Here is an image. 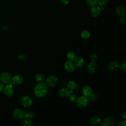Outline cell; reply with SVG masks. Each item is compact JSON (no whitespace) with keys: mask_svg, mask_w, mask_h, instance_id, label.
<instances>
[{"mask_svg":"<svg viewBox=\"0 0 126 126\" xmlns=\"http://www.w3.org/2000/svg\"><path fill=\"white\" fill-rule=\"evenodd\" d=\"M48 91L47 85L43 82H40L37 83L34 88V93L37 97L41 98L45 96Z\"/></svg>","mask_w":126,"mask_h":126,"instance_id":"6da1fadb","label":"cell"},{"mask_svg":"<svg viewBox=\"0 0 126 126\" xmlns=\"http://www.w3.org/2000/svg\"><path fill=\"white\" fill-rule=\"evenodd\" d=\"M89 101L90 100L88 96L82 95L79 97H78L76 101V103L77 106L79 108H84L86 107L88 105Z\"/></svg>","mask_w":126,"mask_h":126,"instance_id":"7a4b0ae2","label":"cell"},{"mask_svg":"<svg viewBox=\"0 0 126 126\" xmlns=\"http://www.w3.org/2000/svg\"><path fill=\"white\" fill-rule=\"evenodd\" d=\"M11 76L7 72H3L0 74V81L3 84H8L11 81Z\"/></svg>","mask_w":126,"mask_h":126,"instance_id":"3957f363","label":"cell"},{"mask_svg":"<svg viewBox=\"0 0 126 126\" xmlns=\"http://www.w3.org/2000/svg\"><path fill=\"white\" fill-rule=\"evenodd\" d=\"M22 104L26 108L31 107L32 105V100L29 95H25L23 96L21 100Z\"/></svg>","mask_w":126,"mask_h":126,"instance_id":"277c9868","label":"cell"},{"mask_svg":"<svg viewBox=\"0 0 126 126\" xmlns=\"http://www.w3.org/2000/svg\"><path fill=\"white\" fill-rule=\"evenodd\" d=\"M58 78L54 75H51L49 76L46 79V84L49 87H54L58 83Z\"/></svg>","mask_w":126,"mask_h":126,"instance_id":"5b68a950","label":"cell"},{"mask_svg":"<svg viewBox=\"0 0 126 126\" xmlns=\"http://www.w3.org/2000/svg\"><path fill=\"white\" fill-rule=\"evenodd\" d=\"M25 112L23 109L20 108H15L13 112V116L18 120H21L24 118Z\"/></svg>","mask_w":126,"mask_h":126,"instance_id":"8992f818","label":"cell"},{"mask_svg":"<svg viewBox=\"0 0 126 126\" xmlns=\"http://www.w3.org/2000/svg\"><path fill=\"white\" fill-rule=\"evenodd\" d=\"M64 69L67 72L72 73L76 69V65L73 61L68 60L64 63Z\"/></svg>","mask_w":126,"mask_h":126,"instance_id":"52a82bcc","label":"cell"},{"mask_svg":"<svg viewBox=\"0 0 126 126\" xmlns=\"http://www.w3.org/2000/svg\"><path fill=\"white\" fill-rule=\"evenodd\" d=\"M12 83H9L4 88V94L7 97H11L14 94V89L12 86Z\"/></svg>","mask_w":126,"mask_h":126,"instance_id":"ba28073f","label":"cell"},{"mask_svg":"<svg viewBox=\"0 0 126 126\" xmlns=\"http://www.w3.org/2000/svg\"><path fill=\"white\" fill-rule=\"evenodd\" d=\"M115 124V119L112 116H106L103 120V123L100 126H111Z\"/></svg>","mask_w":126,"mask_h":126,"instance_id":"9c48e42d","label":"cell"},{"mask_svg":"<svg viewBox=\"0 0 126 126\" xmlns=\"http://www.w3.org/2000/svg\"><path fill=\"white\" fill-rule=\"evenodd\" d=\"M101 11V8L99 6H93L90 10L91 15L94 18L97 17L100 15Z\"/></svg>","mask_w":126,"mask_h":126,"instance_id":"30bf717a","label":"cell"},{"mask_svg":"<svg viewBox=\"0 0 126 126\" xmlns=\"http://www.w3.org/2000/svg\"><path fill=\"white\" fill-rule=\"evenodd\" d=\"M58 94L59 96L63 98H66L68 97L70 94V90L66 88H62L60 89L58 92Z\"/></svg>","mask_w":126,"mask_h":126,"instance_id":"8fae6325","label":"cell"},{"mask_svg":"<svg viewBox=\"0 0 126 126\" xmlns=\"http://www.w3.org/2000/svg\"><path fill=\"white\" fill-rule=\"evenodd\" d=\"M101 122V119L100 117L94 116L92 117L89 120V124L92 126H97L100 124Z\"/></svg>","mask_w":126,"mask_h":126,"instance_id":"7c38bea8","label":"cell"},{"mask_svg":"<svg viewBox=\"0 0 126 126\" xmlns=\"http://www.w3.org/2000/svg\"><path fill=\"white\" fill-rule=\"evenodd\" d=\"M73 61L76 66L79 68L83 67L85 64V61L84 59L81 57H76Z\"/></svg>","mask_w":126,"mask_h":126,"instance_id":"4fadbf2b","label":"cell"},{"mask_svg":"<svg viewBox=\"0 0 126 126\" xmlns=\"http://www.w3.org/2000/svg\"><path fill=\"white\" fill-rule=\"evenodd\" d=\"M119 66V64L116 61H112L109 63L107 68L109 71L113 72L118 69Z\"/></svg>","mask_w":126,"mask_h":126,"instance_id":"5bb4252c","label":"cell"},{"mask_svg":"<svg viewBox=\"0 0 126 126\" xmlns=\"http://www.w3.org/2000/svg\"><path fill=\"white\" fill-rule=\"evenodd\" d=\"M23 81V78L21 75H16L13 76L11 78L12 83L15 85H18L22 83Z\"/></svg>","mask_w":126,"mask_h":126,"instance_id":"9a60e30c","label":"cell"},{"mask_svg":"<svg viewBox=\"0 0 126 126\" xmlns=\"http://www.w3.org/2000/svg\"><path fill=\"white\" fill-rule=\"evenodd\" d=\"M97 65L95 62L91 61L88 65V71L90 73H94L97 70Z\"/></svg>","mask_w":126,"mask_h":126,"instance_id":"2e32d148","label":"cell"},{"mask_svg":"<svg viewBox=\"0 0 126 126\" xmlns=\"http://www.w3.org/2000/svg\"><path fill=\"white\" fill-rule=\"evenodd\" d=\"M82 92L84 95L89 96L93 93V90L90 86L85 85L82 89Z\"/></svg>","mask_w":126,"mask_h":126,"instance_id":"e0dca14e","label":"cell"},{"mask_svg":"<svg viewBox=\"0 0 126 126\" xmlns=\"http://www.w3.org/2000/svg\"><path fill=\"white\" fill-rule=\"evenodd\" d=\"M116 12L119 16H124L125 15L126 10L123 6H118L116 9Z\"/></svg>","mask_w":126,"mask_h":126,"instance_id":"ac0fdd59","label":"cell"},{"mask_svg":"<svg viewBox=\"0 0 126 126\" xmlns=\"http://www.w3.org/2000/svg\"><path fill=\"white\" fill-rule=\"evenodd\" d=\"M76 57L75 53L73 51H69L66 54V58L68 61H73Z\"/></svg>","mask_w":126,"mask_h":126,"instance_id":"d6986e66","label":"cell"},{"mask_svg":"<svg viewBox=\"0 0 126 126\" xmlns=\"http://www.w3.org/2000/svg\"><path fill=\"white\" fill-rule=\"evenodd\" d=\"M34 78H35V80H36L37 82H43V81L45 77H44V75L43 74L39 73L36 74L35 75Z\"/></svg>","mask_w":126,"mask_h":126,"instance_id":"ffe728a7","label":"cell"},{"mask_svg":"<svg viewBox=\"0 0 126 126\" xmlns=\"http://www.w3.org/2000/svg\"><path fill=\"white\" fill-rule=\"evenodd\" d=\"M67 87L69 90H73L76 88L77 84L75 82L73 81H70L67 83Z\"/></svg>","mask_w":126,"mask_h":126,"instance_id":"44dd1931","label":"cell"},{"mask_svg":"<svg viewBox=\"0 0 126 126\" xmlns=\"http://www.w3.org/2000/svg\"><path fill=\"white\" fill-rule=\"evenodd\" d=\"M35 113L32 111H29L24 114V118L32 119L35 116Z\"/></svg>","mask_w":126,"mask_h":126,"instance_id":"7402d4cb","label":"cell"},{"mask_svg":"<svg viewBox=\"0 0 126 126\" xmlns=\"http://www.w3.org/2000/svg\"><path fill=\"white\" fill-rule=\"evenodd\" d=\"M33 124L30 119L24 118V120L22 123V126H32Z\"/></svg>","mask_w":126,"mask_h":126,"instance_id":"603a6c76","label":"cell"},{"mask_svg":"<svg viewBox=\"0 0 126 126\" xmlns=\"http://www.w3.org/2000/svg\"><path fill=\"white\" fill-rule=\"evenodd\" d=\"M90 36V33L87 30L83 31L81 33V37L84 39H87L89 38Z\"/></svg>","mask_w":126,"mask_h":126,"instance_id":"cb8c5ba5","label":"cell"},{"mask_svg":"<svg viewBox=\"0 0 126 126\" xmlns=\"http://www.w3.org/2000/svg\"><path fill=\"white\" fill-rule=\"evenodd\" d=\"M78 97L75 94H71L68 96V99L71 102H75L77 101Z\"/></svg>","mask_w":126,"mask_h":126,"instance_id":"d4e9b609","label":"cell"},{"mask_svg":"<svg viewBox=\"0 0 126 126\" xmlns=\"http://www.w3.org/2000/svg\"><path fill=\"white\" fill-rule=\"evenodd\" d=\"M89 100L93 101H96L97 99L98 98V96L95 93H92L89 96H88Z\"/></svg>","mask_w":126,"mask_h":126,"instance_id":"484cf974","label":"cell"},{"mask_svg":"<svg viewBox=\"0 0 126 126\" xmlns=\"http://www.w3.org/2000/svg\"><path fill=\"white\" fill-rule=\"evenodd\" d=\"M98 0H86L87 4L90 6H93L96 5L98 2Z\"/></svg>","mask_w":126,"mask_h":126,"instance_id":"4316f807","label":"cell"},{"mask_svg":"<svg viewBox=\"0 0 126 126\" xmlns=\"http://www.w3.org/2000/svg\"><path fill=\"white\" fill-rule=\"evenodd\" d=\"M108 0H98L97 3L100 7H104L107 3Z\"/></svg>","mask_w":126,"mask_h":126,"instance_id":"83f0119b","label":"cell"},{"mask_svg":"<svg viewBox=\"0 0 126 126\" xmlns=\"http://www.w3.org/2000/svg\"><path fill=\"white\" fill-rule=\"evenodd\" d=\"M119 68L121 70L125 71L126 70V62H123L122 63H121L120 64H119Z\"/></svg>","mask_w":126,"mask_h":126,"instance_id":"f1b7e54d","label":"cell"},{"mask_svg":"<svg viewBox=\"0 0 126 126\" xmlns=\"http://www.w3.org/2000/svg\"><path fill=\"white\" fill-rule=\"evenodd\" d=\"M97 58H98V56H97L96 54H95V53L92 54L91 56V61H92V62H96L97 59Z\"/></svg>","mask_w":126,"mask_h":126,"instance_id":"f546056e","label":"cell"},{"mask_svg":"<svg viewBox=\"0 0 126 126\" xmlns=\"http://www.w3.org/2000/svg\"><path fill=\"white\" fill-rule=\"evenodd\" d=\"M18 59L20 60H26L28 59V56L25 54H20L18 57Z\"/></svg>","mask_w":126,"mask_h":126,"instance_id":"4dcf8cb0","label":"cell"},{"mask_svg":"<svg viewBox=\"0 0 126 126\" xmlns=\"http://www.w3.org/2000/svg\"><path fill=\"white\" fill-rule=\"evenodd\" d=\"M126 120H122V121H120L119 122V123L118 124V126H126Z\"/></svg>","mask_w":126,"mask_h":126,"instance_id":"1f68e13d","label":"cell"},{"mask_svg":"<svg viewBox=\"0 0 126 126\" xmlns=\"http://www.w3.org/2000/svg\"><path fill=\"white\" fill-rule=\"evenodd\" d=\"M125 21H126V17H125V15L124 16H121L120 19H119V21L121 23L123 24V23H124L125 22Z\"/></svg>","mask_w":126,"mask_h":126,"instance_id":"d6a6232c","label":"cell"},{"mask_svg":"<svg viewBox=\"0 0 126 126\" xmlns=\"http://www.w3.org/2000/svg\"><path fill=\"white\" fill-rule=\"evenodd\" d=\"M61 2L63 5H66L68 3L69 0H60Z\"/></svg>","mask_w":126,"mask_h":126,"instance_id":"836d02e7","label":"cell"},{"mask_svg":"<svg viewBox=\"0 0 126 126\" xmlns=\"http://www.w3.org/2000/svg\"><path fill=\"white\" fill-rule=\"evenodd\" d=\"M4 88V87L2 83H0V93L3 91Z\"/></svg>","mask_w":126,"mask_h":126,"instance_id":"e575fe53","label":"cell"},{"mask_svg":"<svg viewBox=\"0 0 126 126\" xmlns=\"http://www.w3.org/2000/svg\"><path fill=\"white\" fill-rule=\"evenodd\" d=\"M122 118L124 119V120H126V111H124L123 114H122Z\"/></svg>","mask_w":126,"mask_h":126,"instance_id":"d590c367","label":"cell"},{"mask_svg":"<svg viewBox=\"0 0 126 126\" xmlns=\"http://www.w3.org/2000/svg\"><path fill=\"white\" fill-rule=\"evenodd\" d=\"M1 29L2 30H7V26H3L1 27Z\"/></svg>","mask_w":126,"mask_h":126,"instance_id":"8d00e7d4","label":"cell"}]
</instances>
